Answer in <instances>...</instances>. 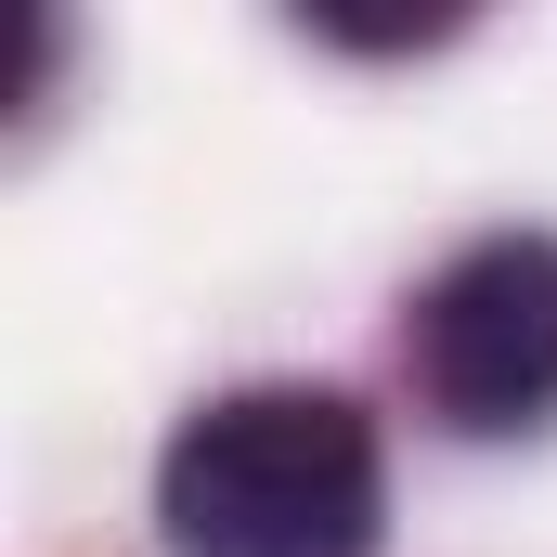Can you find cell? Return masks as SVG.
Here are the masks:
<instances>
[{"label": "cell", "instance_id": "obj_1", "mask_svg": "<svg viewBox=\"0 0 557 557\" xmlns=\"http://www.w3.org/2000/svg\"><path fill=\"white\" fill-rule=\"evenodd\" d=\"M376 428L337 389H234L156 467V519L182 557H376Z\"/></svg>", "mask_w": 557, "mask_h": 557}, {"label": "cell", "instance_id": "obj_2", "mask_svg": "<svg viewBox=\"0 0 557 557\" xmlns=\"http://www.w3.org/2000/svg\"><path fill=\"white\" fill-rule=\"evenodd\" d=\"M416 389L454 428L557 416V234H480L416 298Z\"/></svg>", "mask_w": 557, "mask_h": 557}]
</instances>
